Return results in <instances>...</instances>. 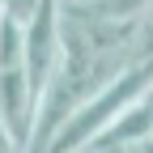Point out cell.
<instances>
[{"label":"cell","instance_id":"obj_1","mask_svg":"<svg viewBox=\"0 0 153 153\" xmlns=\"http://www.w3.org/2000/svg\"><path fill=\"white\" fill-rule=\"evenodd\" d=\"M34 111H38V98L26 81V64L0 68V128H4V136L13 140L17 153H26V145H30Z\"/></svg>","mask_w":153,"mask_h":153},{"label":"cell","instance_id":"obj_2","mask_svg":"<svg viewBox=\"0 0 153 153\" xmlns=\"http://www.w3.org/2000/svg\"><path fill=\"white\" fill-rule=\"evenodd\" d=\"M85 4L106 13V17H119V22H140V17L153 9V0H85Z\"/></svg>","mask_w":153,"mask_h":153},{"label":"cell","instance_id":"obj_3","mask_svg":"<svg viewBox=\"0 0 153 153\" xmlns=\"http://www.w3.org/2000/svg\"><path fill=\"white\" fill-rule=\"evenodd\" d=\"M76 153H81V149H76Z\"/></svg>","mask_w":153,"mask_h":153}]
</instances>
